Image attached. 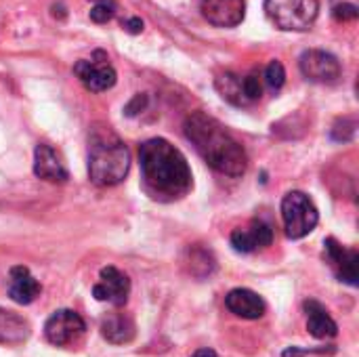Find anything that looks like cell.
<instances>
[{
    "label": "cell",
    "instance_id": "8",
    "mask_svg": "<svg viewBox=\"0 0 359 357\" xmlns=\"http://www.w3.org/2000/svg\"><path fill=\"white\" fill-rule=\"evenodd\" d=\"M130 295V280L118 267H103L99 274V282L93 286V297L97 301L109 303L114 307H124Z\"/></svg>",
    "mask_w": 359,
    "mask_h": 357
},
{
    "label": "cell",
    "instance_id": "11",
    "mask_svg": "<svg viewBox=\"0 0 359 357\" xmlns=\"http://www.w3.org/2000/svg\"><path fill=\"white\" fill-rule=\"evenodd\" d=\"M200 11L217 27H236L244 21L246 0H202Z\"/></svg>",
    "mask_w": 359,
    "mask_h": 357
},
{
    "label": "cell",
    "instance_id": "25",
    "mask_svg": "<svg viewBox=\"0 0 359 357\" xmlns=\"http://www.w3.org/2000/svg\"><path fill=\"white\" fill-rule=\"evenodd\" d=\"M145 105H147V95H135L130 101H128V105L124 107V112H126V116H137L141 109H145Z\"/></svg>",
    "mask_w": 359,
    "mask_h": 357
},
{
    "label": "cell",
    "instance_id": "9",
    "mask_svg": "<svg viewBox=\"0 0 359 357\" xmlns=\"http://www.w3.org/2000/svg\"><path fill=\"white\" fill-rule=\"evenodd\" d=\"M326 246V259L330 263V267L334 269L337 278L349 286H358L359 284V252L353 248H345L343 244H339L334 238H328L324 242Z\"/></svg>",
    "mask_w": 359,
    "mask_h": 357
},
{
    "label": "cell",
    "instance_id": "26",
    "mask_svg": "<svg viewBox=\"0 0 359 357\" xmlns=\"http://www.w3.org/2000/svg\"><path fill=\"white\" fill-rule=\"evenodd\" d=\"M337 349H301V347H288L284 353H282V357H305L307 353H334Z\"/></svg>",
    "mask_w": 359,
    "mask_h": 357
},
{
    "label": "cell",
    "instance_id": "5",
    "mask_svg": "<svg viewBox=\"0 0 359 357\" xmlns=\"http://www.w3.org/2000/svg\"><path fill=\"white\" fill-rule=\"evenodd\" d=\"M282 221H284L286 236L290 240H301L316 229L320 215L307 194L290 191L282 200Z\"/></svg>",
    "mask_w": 359,
    "mask_h": 357
},
{
    "label": "cell",
    "instance_id": "10",
    "mask_svg": "<svg viewBox=\"0 0 359 357\" xmlns=\"http://www.w3.org/2000/svg\"><path fill=\"white\" fill-rule=\"evenodd\" d=\"M231 246L236 252H242V255H250V252H257V250H263L267 246H271L273 242V229L265 223V221H250L248 227H238L231 231V238H229Z\"/></svg>",
    "mask_w": 359,
    "mask_h": 357
},
{
    "label": "cell",
    "instance_id": "3",
    "mask_svg": "<svg viewBox=\"0 0 359 357\" xmlns=\"http://www.w3.org/2000/svg\"><path fill=\"white\" fill-rule=\"evenodd\" d=\"M130 170V151L122 139L103 124H95L88 135V177L99 187H114Z\"/></svg>",
    "mask_w": 359,
    "mask_h": 357
},
{
    "label": "cell",
    "instance_id": "1",
    "mask_svg": "<svg viewBox=\"0 0 359 357\" xmlns=\"http://www.w3.org/2000/svg\"><path fill=\"white\" fill-rule=\"evenodd\" d=\"M143 187L158 202H175L189 194L194 179L187 158L166 139H149L139 147Z\"/></svg>",
    "mask_w": 359,
    "mask_h": 357
},
{
    "label": "cell",
    "instance_id": "23",
    "mask_svg": "<svg viewBox=\"0 0 359 357\" xmlns=\"http://www.w3.org/2000/svg\"><path fill=\"white\" fill-rule=\"evenodd\" d=\"M242 84H244V93L248 97V101H259L261 95H263V84H261V78L257 74H248L246 78H242Z\"/></svg>",
    "mask_w": 359,
    "mask_h": 357
},
{
    "label": "cell",
    "instance_id": "7",
    "mask_svg": "<svg viewBox=\"0 0 359 357\" xmlns=\"http://www.w3.org/2000/svg\"><path fill=\"white\" fill-rule=\"evenodd\" d=\"M299 67H301V74L309 82H316V84H334L341 78L339 59L320 48L305 50L299 59Z\"/></svg>",
    "mask_w": 359,
    "mask_h": 357
},
{
    "label": "cell",
    "instance_id": "4",
    "mask_svg": "<svg viewBox=\"0 0 359 357\" xmlns=\"http://www.w3.org/2000/svg\"><path fill=\"white\" fill-rule=\"evenodd\" d=\"M318 0H265L269 21L284 32H305L318 19Z\"/></svg>",
    "mask_w": 359,
    "mask_h": 357
},
{
    "label": "cell",
    "instance_id": "2",
    "mask_svg": "<svg viewBox=\"0 0 359 357\" xmlns=\"http://www.w3.org/2000/svg\"><path fill=\"white\" fill-rule=\"evenodd\" d=\"M185 137L194 143L204 162L221 175L242 177L248 168L244 147L225 130V126L204 112H194L185 120Z\"/></svg>",
    "mask_w": 359,
    "mask_h": 357
},
{
    "label": "cell",
    "instance_id": "15",
    "mask_svg": "<svg viewBox=\"0 0 359 357\" xmlns=\"http://www.w3.org/2000/svg\"><path fill=\"white\" fill-rule=\"evenodd\" d=\"M225 307L242 320H259L265 316V301L248 288H233L225 297Z\"/></svg>",
    "mask_w": 359,
    "mask_h": 357
},
{
    "label": "cell",
    "instance_id": "12",
    "mask_svg": "<svg viewBox=\"0 0 359 357\" xmlns=\"http://www.w3.org/2000/svg\"><path fill=\"white\" fill-rule=\"evenodd\" d=\"M34 175L48 183H65L69 179V173L59 154L46 143H40L34 149Z\"/></svg>",
    "mask_w": 359,
    "mask_h": 357
},
{
    "label": "cell",
    "instance_id": "21",
    "mask_svg": "<svg viewBox=\"0 0 359 357\" xmlns=\"http://www.w3.org/2000/svg\"><path fill=\"white\" fill-rule=\"evenodd\" d=\"M355 128H358V122H355L353 118H343V120H339V122L332 126L330 135H332L334 141H343V143H345V141H351V139H353Z\"/></svg>",
    "mask_w": 359,
    "mask_h": 357
},
{
    "label": "cell",
    "instance_id": "18",
    "mask_svg": "<svg viewBox=\"0 0 359 357\" xmlns=\"http://www.w3.org/2000/svg\"><path fill=\"white\" fill-rule=\"evenodd\" d=\"M305 311H307V330L316 339H334L339 335L337 322L330 318L328 309L322 303L305 301Z\"/></svg>",
    "mask_w": 359,
    "mask_h": 357
},
{
    "label": "cell",
    "instance_id": "24",
    "mask_svg": "<svg viewBox=\"0 0 359 357\" xmlns=\"http://www.w3.org/2000/svg\"><path fill=\"white\" fill-rule=\"evenodd\" d=\"M332 15H334L337 21H343L345 23V21H355L359 17V11L353 2H343V4H337L332 8Z\"/></svg>",
    "mask_w": 359,
    "mask_h": 357
},
{
    "label": "cell",
    "instance_id": "14",
    "mask_svg": "<svg viewBox=\"0 0 359 357\" xmlns=\"http://www.w3.org/2000/svg\"><path fill=\"white\" fill-rule=\"evenodd\" d=\"M42 292V286L40 282L29 274L27 267L23 265H17L11 269L8 274V297L19 303V305H29L34 303Z\"/></svg>",
    "mask_w": 359,
    "mask_h": 357
},
{
    "label": "cell",
    "instance_id": "17",
    "mask_svg": "<svg viewBox=\"0 0 359 357\" xmlns=\"http://www.w3.org/2000/svg\"><path fill=\"white\" fill-rule=\"evenodd\" d=\"M32 335V326L25 318L15 311L0 307V345L17 347L23 345Z\"/></svg>",
    "mask_w": 359,
    "mask_h": 357
},
{
    "label": "cell",
    "instance_id": "16",
    "mask_svg": "<svg viewBox=\"0 0 359 357\" xmlns=\"http://www.w3.org/2000/svg\"><path fill=\"white\" fill-rule=\"evenodd\" d=\"M135 320L124 311H111L101 320V335L111 345H126L135 339Z\"/></svg>",
    "mask_w": 359,
    "mask_h": 357
},
{
    "label": "cell",
    "instance_id": "13",
    "mask_svg": "<svg viewBox=\"0 0 359 357\" xmlns=\"http://www.w3.org/2000/svg\"><path fill=\"white\" fill-rule=\"evenodd\" d=\"M74 72L90 93H103L111 88L118 78L116 69L109 63H97V61H86V59L78 61L74 65Z\"/></svg>",
    "mask_w": 359,
    "mask_h": 357
},
{
    "label": "cell",
    "instance_id": "27",
    "mask_svg": "<svg viewBox=\"0 0 359 357\" xmlns=\"http://www.w3.org/2000/svg\"><path fill=\"white\" fill-rule=\"evenodd\" d=\"M122 27H124L126 32H130V34H141V32H143V19L130 17V19L122 21Z\"/></svg>",
    "mask_w": 359,
    "mask_h": 357
},
{
    "label": "cell",
    "instance_id": "20",
    "mask_svg": "<svg viewBox=\"0 0 359 357\" xmlns=\"http://www.w3.org/2000/svg\"><path fill=\"white\" fill-rule=\"evenodd\" d=\"M265 82L273 90H280L284 86V82H286V69H284V65L280 61H271L267 65V69H265Z\"/></svg>",
    "mask_w": 359,
    "mask_h": 357
},
{
    "label": "cell",
    "instance_id": "19",
    "mask_svg": "<svg viewBox=\"0 0 359 357\" xmlns=\"http://www.w3.org/2000/svg\"><path fill=\"white\" fill-rule=\"evenodd\" d=\"M215 86H217L219 95H221L225 101H229L231 105H238V107L250 105V101H248V97H246V93H244V84H242V78H240V76H236V74H231V72H225V74H221V76L215 80Z\"/></svg>",
    "mask_w": 359,
    "mask_h": 357
},
{
    "label": "cell",
    "instance_id": "28",
    "mask_svg": "<svg viewBox=\"0 0 359 357\" xmlns=\"http://www.w3.org/2000/svg\"><path fill=\"white\" fill-rule=\"evenodd\" d=\"M191 357H217V353L212 349H198Z\"/></svg>",
    "mask_w": 359,
    "mask_h": 357
},
{
    "label": "cell",
    "instance_id": "22",
    "mask_svg": "<svg viewBox=\"0 0 359 357\" xmlns=\"http://www.w3.org/2000/svg\"><path fill=\"white\" fill-rule=\"evenodd\" d=\"M114 2L111 0H101V2H97L93 8H90V19L95 21V23H107L111 17H114Z\"/></svg>",
    "mask_w": 359,
    "mask_h": 357
},
{
    "label": "cell",
    "instance_id": "6",
    "mask_svg": "<svg viewBox=\"0 0 359 357\" xmlns=\"http://www.w3.org/2000/svg\"><path fill=\"white\" fill-rule=\"evenodd\" d=\"M86 332L84 320L72 309L55 311L44 324V337L55 347H72L76 345Z\"/></svg>",
    "mask_w": 359,
    "mask_h": 357
}]
</instances>
